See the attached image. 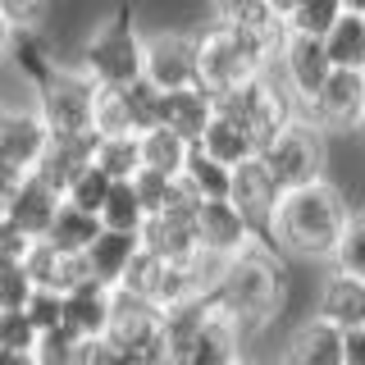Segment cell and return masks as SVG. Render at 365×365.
Segmentation results:
<instances>
[{
  "mask_svg": "<svg viewBox=\"0 0 365 365\" xmlns=\"http://www.w3.org/2000/svg\"><path fill=\"white\" fill-rule=\"evenodd\" d=\"M347 220H351L347 197L329 178H319V182H306V187H292L279 197L274 220H269V242L283 247L288 256L324 260V256H334Z\"/></svg>",
  "mask_w": 365,
  "mask_h": 365,
  "instance_id": "cell-1",
  "label": "cell"
},
{
  "mask_svg": "<svg viewBox=\"0 0 365 365\" xmlns=\"http://www.w3.org/2000/svg\"><path fill=\"white\" fill-rule=\"evenodd\" d=\"M210 297L237 319V329H265L283 306V274L265 247H251L242 256L224 260Z\"/></svg>",
  "mask_w": 365,
  "mask_h": 365,
  "instance_id": "cell-2",
  "label": "cell"
},
{
  "mask_svg": "<svg viewBox=\"0 0 365 365\" xmlns=\"http://www.w3.org/2000/svg\"><path fill=\"white\" fill-rule=\"evenodd\" d=\"M192 37H197V87L210 101L233 96L237 87H247L251 78H260L274 60H279V55H269L265 46L237 37L233 28H220V23H205V28L192 32Z\"/></svg>",
  "mask_w": 365,
  "mask_h": 365,
  "instance_id": "cell-3",
  "label": "cell"
},
{
  "mask_svg": "<svg viewBox=\"0 0 365 365\" xmlns=\"http://www.w3.org/2000/svg\"><path fill=\"white\" fill-rule=\"evenodd\" d=\"M142 60H146V37L137 32L128 9H119L114 19L87 32L78 68L87 73L91 87H133L142 83Z\"/></svg>",
  "mask_w": 365,
  "mask_h": 365,
  "instance_id": "cell-4",
  "label": "cell"
},
{
  "mask_svg": "<svg viewBox=\"0 0 365 365\" xmlns=\"http://www.w3.org/2000/svg\"><path fill=\"white\" fill-rule=\"evenodd\" d=\"M215 110L233 114V119L256 137V146H265L274 133H283L297 119V101L288 96V87H283V78L274 73V64L260 78H251L247 87H237L233 96H220Z\"/></svg>",
  "mask_w": 365,
  "mask_h": 365,
  "instance_id": "cell-5",
  "label": "cell"
},
{
  "mask_svg": "<svg viewBox=\"0 0 365 365\" xmlns=\"http://www.w3.org/2000/svg\"><path fill=\"white\" fill-rule=\"evenodd\" d=\"M260 165L269 169V178L279 182V192L306 187V182L324 178V133L311 128L306 119H292L283 133H274L260 146Z\"/></svg>",
  "mask_w": 365,
  "mask_h": 365,
  "instance_id": "cell-6",
  "label": "cell"
},
{
  "mask_svg": "<svg viewBox=\"0 0 365 365\" xmlns=\"http://www.w3.org/2000/svg\"><path fill=\"white\" fill-rule=\"evenodd\" d=\"M91 101H96V87L87 83L83 68H55L51 83L37 87V119L46 123L51 137H78L91 133Z\"/></svg>",
  "mask_w": 365,
  "mask_h": 365,
  "instance_id": "cell-7",
  "label": "cell"
},
{
  "mask_svg": "<svg viewBox=\"0 0 365 365\" xmlns=\"http://www.w3.org/2000/svg\"><path fill=\"white\" fill-rule=\"evenodd\" d=\"M142 83L155 87L160 96L182 91V87H197V37H192V32H174V28L146 37Z\"/></svg>",
  "mask_w": 365,
  "mask_h": 365,
  "instance_id": "cell-8",
  "label": "cell"
},
{
  "mask_svg": "<svg viewBox=\"0 0 365 365\" xmlns=\"http://www.w3.org/2000/svg\"><path fill=\"white\" fill-rule=\"evenodd\" d=\"M365 114V73H347V68H334L324 78V87L315 91L311 106H302L297 119H306L319 133H342L356 128Z\"/></svg>",
  "mask_w": 365,
  "mask_h": 365,
  "instance_id": "cell-9",
  "label": "cell"
},
{
  "mask_svg": "<svg viewBox=\"0 0 365 365\" xmlns=\"http://www.w3.org/2000/svg\"><path fill=\"white\" fill-rule=\"evenodd\" d=\"M274 68H279L288 96L297 101V114H302V106H311L315 91L324 87V78L334 73L324 41H315V37H288L283 51H279V60H274Z\"/></svg>",
  "mask_w": 365,
  "mask_h": 365,
  "instance_id": "cell-10",
  "label": "cell"
},
{
  "mask_svg": "<svg viewBox=\"0 0 365 365\" xmlns=\"http://www.w3.org/2000/svg\"><path fill=\"white\" fill-rule=\"evenodd\" d=\"M279 182L269 178V169L256 160H247V165L233 169V182H228V205H233L237 215L251 224V233L256 237H269V220H274V205H279Z\"/></svg>",
  "mask_w": 365,
  "mask_h": 365,
  "instance_id": "cell-11",
  "label": "cell"
},
{
  "mask_svg": "<svg viewBox=\"0 0 365 365\" xmlns=\"http://www.w3.org/2000/svg\"><path fill=\"white\" fill-rule=\"evenodd\" d=\"M197 247L210 260H233L256 247V233L228 201H205L197 210Z\"/></svg>",
  "mask_w": 365,
  "mask_h": 365,
  "instance_id": "cell-12",
  "label": "cell"
},
{
  "mask_svg": "<svg viewBox=\"0 0 365 365\" xmlns=\"http://www.w3.org/2000/svg\"><path fill=\"white\" fill-rule=\"evenodd\" d=\"M242 361V329L237 319L224 311L215 297H205V311H201V329L192 338L182 365H237Z\"/></svg>",
  "mask_w": 365,
  "mask_h": 365,
  "instance_id": "cell-13",
  "label": "cell"
},
{
  "mask_svg": "<svg viewBox=\"0 0 365 365\" xmlns=\"http://www.w3.org/2000/svg\"><path fill=\"white\" fill-rule=\"evenodd\" d=\"M210 23H220V28H233L237 37L265 46L269 55L283 51V41H288V32H283V5H269V0H228L210 14Z\"/></svg>",
  "mask_w": 365,
  "mask_h": 365,
  "instance_id": "cell-14",
  "label": "cell"
},
{
  "mask_svg": "<svg viewBox=\"0 0 365 365\" xmlns=\"http://www.w3.org/2000/svg\"><path fill=\"white\" fill-rule=\"evenodd\" d=\"M51 142L46 123L37 119V110H5L0 114V165L9 174H32L41 165V151Z\"/></svg>",
  "mask_w": 365,
  "mask_h": 365,
  "instance_id": "cell-15",
  "label": "cell"
},
{
  "mask_svg": "<svg viewBox=\"0 0 365 365\" xmlns=\"http://www.w3.org/2000/svg\"><path fill=\"white\" fill-rule=\"evenodd\" d=\"M60 205H64V197L51 187V182H41L37 174H28V178H19V187L5 197V220L14 224L23 237L41 242L46 228H51L55 215H60Z\"/></svg>",
  "mask_w": 365,
  "mask_h": 365,
  "instance_id": "cell-16",
  "label": "cell"
},
{
  "mask_svg": "<svg viewBox=\"0 0 365 365\" xmlns=\"http://www.w3.org/2000/svg\"><path fill=\"white\" fill-rule=\"evenodd\" d=\"M110 315H114V292L96 288V283H83L60 306V334H68L73 342H96L110 334Z\"/></svg>",
  "mask_w": 365,
  "mask_h": 365,
  "instance_id": "cell-17",
  "label": "cell"
},
{
  "mask_svg": "<svg viewBox=\"0 0 365 365\" xmlns=\"http://www.w3.org/2000/svg\"><path fill=\"white\" fill-rule=\"evenodd\" d=\"M91 160H96V133L51 137V142H46V151H41V165L32 169V174H37L41 182H51V187L64 197V192L91 169Z\"/></svg>",
  "mask_w": 365,
  "mask_h": 365,
  "instance_id": "cell-18",
  "label": "cell"
},
{
  "mask_svg": "<svg viewBox=\"0 0 365 365\" xmlns=\"http://www.w3.org/2000/svg\"><path fill=\"white\" fill-rule=\"evenodd\" d=\"M142 251L165 265H187V260L201 256L197 247V220H178V215H155V220L142 224Z\"/></svg>",
  "mask_w": 365,
  "mask_h": 365,
  "instance_id": "cell-19",
  "label": "cell"
},
{
  "mask_svg": "<svg viewBox=\"0 0 365 365\" xmlns=\"http://www.w3.org/2000/svg\"><path fill=\"white\" fill-rule=\"evenodd\" d=\"M137 251H142V237L137 233H110V228H101V237L87 247V256H83L87 279L96 283V288L119 292V283H123V274H128Z\"/></svg>",
  "mask_w": 365,
  "mask_h": 365,
  "instance_id": "cell-20",
  "label": "cell"
},
{
  "mask_svg": "<svg viewBox=\"0 0 365 365\" xmlns=\"http://www.w3.org/2000/svg\"><path fill=\"white\" fill-rule=\"evenodd\" d=\"M23 269H28V279H32V292H55V297H68L73 288L91 283V279H87L83 256H60V251H51L46 242H37V247L28 251Z\"/></svg>",
  "mask_w": 365,
  "mask_h": 365,
  "instance_id": "cell-21",
  "label": "cell"
},
{
  "mask_svg": "<svg viewBox=\"0 0 365 365\" xmlns=\"http://www.w3.org/2000/svg\"><path fill=\"white\" fill-rule=\"evenodd\" d=\"M210 119H215V101L205 96L201 87H182V91L160 96V123H155V128H169L174 137H182L187 146H197Z\"/></svg>",
  "mask_w": 365,
  "mask_h": 365,
  "instance_id": "cell-22",
  "label": "cell"
},
{
  "mask_svg": "<svg viewBox=\"0 0 365 365\" xmlns=\"http://www.w3.org/2000/svg\"><path fill=\"white\" fill-rule=\"evenodd\" d=\"M201 151L210 155V160H220L224 169H237V165H247V160H256L260 155V146H256V137H251L242 123L233 119V114H224V110H215V119L205 123V133H201Z\"/></svg>",
  "mask_w": 365,
  "mask_h": 365,
  "instance_id": "cell-23",
  "label": "cell"
},
{
  "mask_svg": "<svg viewBox=\"0 0 365 365\" xmlns=\"http://www.w3.org/2000/svg\"><path fill=\"white\" fill-rule=\"evenodd\" d=\"M315 315L324 319V324H334L338 334H347V329H361V324H365V283L347 279V274H329L324 288H319Z\"/></svg>",
  "mask_w": 365,
  "mask_h": 365,
  "instance_id": "cell-24",
  "label": "cell"
},
{
  "mask_svg": "<svg viewBox=\"0 0 365 365\" xmlns=\"http://www.w3.org/2000/svg\"><path fill=\"white\" fill-rule=\"evenodd\" d=\"M288 365H342V334L334 324H324L319 315H306L292 329Z\"/></svg>",
  "mask_w": 365,
  "mask_h": 365,
  "instance_id": "cell-25",
  "label": "cell"
},
{
  "mask_svg": "<svg viewBox=\"0 0 365 365\" xmlns=\"http://www.w3.org/2000/svg\"><path fill=\"white\" fill-rule=\"evenodd\" d=\"M324 51H329V64L334 68L365 73V9L361 5H342L338 23L324 37Z\"/></svg>",
  "mask_w": 365,
  "mask_h": 365,
  "instance_id": "cell-26",
  "label": "cell"
},
{
  "mask_svg": "<svg viewBox=\"0 0 365 365\" xmlns=\"http://www.w3.org/2000/svg\"><path fill=\"white\" fill-rule=\"evenodd\" d=\"M5 60H14L19 68V78L28 83L32 91L51 83V73L60 68V60H55V51H51V41L41 37V32H9V55Z\"/></svg>",
  "mask_w": 365,
  "mask_h": 365,
  "instance_id": "cell-27",
  "label": "cell"
},
{
  "mask_svg": "<svg viewBox=\"0 0 365 365\" xmlns=\"http://www.w3.org/2000/svg\"><path fill=\"white\" fill-rule=\"evenodd\" d=\"M96 237H101V220H96V215H83V210H73V205L64 201L41 242L51 251H60V256H87V247L96 242Z\"/></svg>",
  "mask_w": 365,
  "mask_h": 365,
  "instance_id": "cell-28",
  "label": "cell"
},
{
  "mask_svg": "<svg viewBox=\"0 0 365 365\" xmlns=\"http://www.w3.org/2000/svg\"><path fill=\"white\" fill-rule=\"evenodd\" d=\"M137 146H142V169H151L160 178H182V165H187L192 151L182 137H174L169 128H151L137 137Z\"/></svg>",
  "mask_w": 365,
  "mask_h": 365,
  "instance_id": "cell-29",
  "label": "cell"
},
{
  "mask_svg": "<svg viewBox=\"0 0 365 365\" xmlns=\"http://www.w3.org/2000/svg\"><path fill=\"white\" fill-rule=\"evenodd\" d=\"M338 14H342L338 0H292V5H283V32H288V37L324 41L329 28L338 23Z\"/></svg>",
  "mask_w": 365,
  "mask_h": 365,
  "instance_id": "cell-30",
  "label": "cell"
},
{
  "mask_svg": "<svg viewBox=\"0 0 365 365\" xmlns=\"http://www.w3.org/2000/svg\"><path fill=\"white\" fill-rule=\"evenodd\" d=\"M182 178H187V187L205 201H228V182H233V169H224L220 160H210L201 151V146H192L187 151V165H182Z\"/></svg>",
  "mask_w": 365,
  "mask_h": 365,
  "instance_id": "cell-31",
  "label": "cell"
},
{
  "mask_svg": "<svg viewBox=\"0 0 365 365\" xmlns=\"http://www.w3.org/2000/svg\"><path fill=\"white\" fill-rule=\"evenodd\" d=\"M91 165L110 182H133V174L142 169V146H137V137H96V160Z\"/></svg>",
  "mask_w": 365,
  "mask_h": 365,
  "instance_id": "cell-32",
  "label": "cell"
},
{
  "mask_svg": "<svg viewBox=\"0 0 365 365\" xmlns=\"http://www.w3.org/2000/svg\"><path fill=\"white\" fill-rule=\"evenodd\" d=\"M96 220H101V228H110V233H142L146 210H142V201L133 197V187H128V182H114Z\"/></svg>",
  "mask_w": 365,
  "mask_h": 365,
  "instance_id": "cell-33",
  "label": "cell"
},
{
  "mask_svg": "<svg viewBox=\"0 0 365 365\" xmlns=\"http://www.w3.org/2000/svg\"><path fill=\"white\" fill-rule=\"evenodd\" d=\"M329 260H334V274H347V279L365 283V210L347 220V228H342V237H338V247H334Z\"/></svg>",
  "mask_w": 365,
  "mask_h": 365,
  "instance_id": "cell-34",
  "label": "cell"
},
{
  "mask_svg": "<svg viewBox=\"0 0 365 365\" xmlns=\"http://www.w3.org/2000/svg\"><path fill=\"white\" fill-rule=\"evenodd\" d=\"M110 187H114V182H110L106 174H101L96 165H91L87 174H83V178L73 182V187L64 192V201L73 205V210H83V215H101V205H106V197H110Z\"/></svg>",
  "mask_w": 365,
  "mask_h": 365,
  "instance_id": "cell-35",
  "label": "cell"
},
{
  "mask_svg": "<svg viewBox=\"0 0 365 365\" xmlns=\"http://www.w3.org/2000/svg\"><path fill=\"white\" fill-rule=\"evenodd\" d=\"M41 334L28 324L23 311H0V351H19V356H37Z\"/></svg>",
  "mask_w": 365,
  "mask_h": 365,
  "instance_id": "cell-36",
  "label": "cell"
},
{
  "mask_svg": "<svg viewBox=\"0 0 365 365\" xmlns=\"http://www.w3.org/2000/svg\"><path fill=\"white\" fill-rule=\"evenodd\" d=\"M160 269H165V260L137 251L128 274H123V283H119V292L123 297H137V302H151V292H155V283H160Z\"/></svg>",
  "mask_w": 365,
  "mask_h": 365,
  "instance_id": "cell-37",
  "label": "cell"
},
{
  "mask_svg": "<svg viewBox=\"0 0 365 365\" xmlns=\"http://www.w3.org/2000/svg\"><path fill=\"white\" fill-rule=\"evenodd\" d=\"M169 182L174 178H160V174H151V169H137L133 174V197L142 201V210H146V220H155L160 210H165V201H169Z\"/></svg>",
  "mask_w": 365,
  "mask_h": 365,
  "instance_id": "cell-38",
  "label": "cell"
},
{
  "mask_svg": "<svg viewBox=\"0 0 365 365\" xmlns=\"http://www.w3.org/2000/svg\"><path fill=\"white\" fill-rule=\"evenodd\" d=\"M51 9L41 0H0V19H5L9 32H41V23Z\"/></svg>",
  "mask_w": 365,
  "mask_h": 365,
  "instance_id": "cell-39",
  "label": "cell"
},
{
  "mask_svg": "<svg viewBox=\"0 0 365 365\" xmlns=\"http://www.w3.org/2000/svg\"><path fill=\"white\" fill-rule=\"evenodd\" d=\"M60 306H64V297H55V292H32L28 306H23V315H28V324L46 338V334H60Z\"/></svg>",
  "mask_w": 365,
  "mask_h": 365,
  "instance_id": "cell-40",
  "label": "cell"
},
{
  "mask_svg": "<svg viewBox=\"0 0 365 365\" xmlns=\"http://www.w3.org/2000/svg\"><path fill=\"white\" fill-rule=\"evenodd\" d=\"M32 297V279L23 265H0V311H23Z\"/></svg>",
  "mask_w": 365,
  "mask_h": 365,
  "instance_id": "cell-41",
  "label": "cell"
},
{
  "mask_svg": "<svg viewBox=\"0 0 365 365\" xmlns=\"http://www.w3.org/2000/svg\"><path fill=\"white\" fill-rule=\"evenodd\" d=\"M83 342H73L68 334H46L37 342V365H78Z\"/></svg>",
  "mask_w": 365,
  "mask_h": 365,
  "instance_id": "cell-42",
  "label": "cell"
},
{
  "mask_svg": "<svg viewBox=\"0 0 365 365\" xmlns=\"http://www.w3.org/2000/svg\"><path fill=\"white\" fill-rule=\"evenodd\" d=\"M32 247H37L32 237H23L9 220H0V265H23Z\"/></svg>",
  "mask_w": 365,
  "mask_h": 365,
  "instance_id": "cell-43",
  "label": "cell"
},
{
  "mask_svg": "<svg viewBox=\"0 0 365 365\" xmlns=\"http://www.w3.org/2000/svg\"><path fill=\"white\" fill-rule=\"evenodd\" d=\"M78 365H128V361H123L106 338H96V342H83V351H78Z\"/></svg>",
  "mask_w": 365,
  "mask_h": 365,
  "instance_id": "cell-44",
  "label": "cell"
},
{
  "mask_svg": "<svg viewBox=\"0 0 365 365\" xmlns=\"http://www.w3.org/2000/svg\"><path fill=\"white\" fill-rule=\"evenodd\" d=\"M342 365H365V324L342 334Z\"/></svg>",
  "mask_w": 365,
  "mask_h": 365,
  "instance_id": "cell-45",
  "label": "cell"
},
{
  "mask_svg": "<svg viewBox=\"0 0 365 365\" xmlns=\"http://www.w3.org/2000/svg\"><path fill=\"white\" fill-rule=\"evenodd\" d=\"M0 365H37V356H19V351H0Z\"/></svg>",
  "mask_w": 365,
  "mask_h": 365,
  "instance_id": "cell-46",
  "label": "cell"
},
{
  "mask_svg": "<svg viewBox=\"0 0 365 365\" xmlns=\"http://www.w3.org/2000/svg\"><path fill=\"white\" fill-rule=\"evenodd\" d=\"M9 55V28H5V19H0V60Z\"/></svg>",
  "mask_w": 365,
  "mask_h": 365,
  "instance_id": "cell-47",
  "label": "cell"
},
{
  "mask_svg": "<svg viewBox=\"0 0 365 365\" xmlns=\"http://www.w3.org/2000/svg\"><path fill=\"white\" fill-rule=\"evenodd\" d=\"M356 128H361V137H365V114H361V123H356Z\"/></svg>",
  "mask_w": 365,
  "mask_h": 365,
  "instance_id": "cell-48",
  "label": "cell"
},
{
  "mask_svg": "<svg viewBox=\"0 0 365 365\" xmlns=\"http://www.w3.org/2000/svg\"><path fill=\"white\" fill-rule=\"evenodd\" d=\"M0 220H5V205H0Z\"/></svg>",
  "mask_w": 365,
  "mask_h": 365,
  "instance_id": "cell-49",
  "label": "cell"
},
{
  "mask_svg": "<svg viewBox=\"0 0 365 365\" xmlns=\"http://www.w3.org/2000/svg\"><path fill=\"white\" fill-rule=\"evenodd\" d=\"M237 365H247V361H237Z\"/></svg>",
  "mask_w": 365,
  "mask_h": 365,
  "instance_id": "cell-50",
  "label": "cell"
},
{
  "mask_svg": "<svg viewBox=\"0 0 365 365\" xmlns=\"http://www.w3.org/2000/svg\"><path fill=\"white\" fill-rule=\"evenodd\" d=\"M0 114H5V110H0Z\"/></svg>",
  "mask_w": 365,
  "mask_h": 365,
  "instance_id": "cell-51",
  "label": "cell"
},
{
  "mask_svg": "<svg viewBox=\"0 0 365 365\" xmlns=\"http://www.w3.org/2000/svg\"><path fill=\"white\" fill-rule=\"evenodd\" d=\"M361 9H365V5H361Z\"/></svg>",
  "mask_w": 365,
  "mask_h": 365,
  "instance_id": "cell-52",
  "label": "cell"
}]
</instances>
